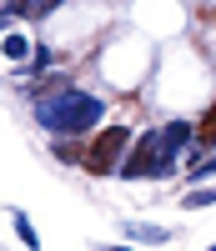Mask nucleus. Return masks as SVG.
<instances>
[{
    "label": "nucleus",
    "instance_id": "obj_1",
    "mask_svg": "<svg viewBox=\"0 0 216 251\" xmlns=\"http://www.w3.org/2000/svg\"><path fill=\"white\" fill-rule=\"evenodd\" d=\"M106 116V106L96 96H85V91H55L40 100V126H46L51 136H81V131H91V126Z\"/></svg>",
    "mask_w": 216,
    "mask_h": 251
},
{
    "label": "nucleus",
    "instance_id": "obj_2",
    "mask_svg": "<svg viewBox=\"0 0 216 251\" xmlns=\"http://www.w3.org/2000/svg\"><path fill=\"white\" fill-rule=\"evenodd\" d=\"M166 171H176V151L166 146V131H146V136L136 141L131 161L121 166V176H131V181H141V176H166Z\"/></svg>",
    "mask_w": 216,
    "mask_h": 251
},
{
    "label": "nucleus",
    "instance_id": "obj_3",
    "mask_svg": "<svg viewBox=\"0 0 216 251\" xmlns=\"http://www.w3.org/2000/svg\"><path fill=\"white\" fill-rule=\"evenodd\" d=\"M126 141H131V131H126V126H106V131L91 141V151H85V166H91L96 176H111L116 166H121Z\"/></svg>",
    "mask_w": 216,
    "mask_h": 251
},
{
    "label": "nucleus",
    "instance_id": "obj_4",
    "mask_svg": "<svg viewBox=\"0 0 216 251\" xmlns=\"http://www.w3.org/2000/svg\"><path fill=\"white\" fill-rule=\"evenodd\" d=\"M186 176H191V181L216 176V156H201V151H196V156H191V166H186Z\"/></svg>",
    "mask_w": 216,
    "mask_h": 251
},
{
    "label": "nucleus",
    "instance_id": "obj_5",
    "mask_svg": "<svg viewBox=\"0 0 216 251\" xmlns=\"http://www.w3.org/2000/svg\"><path fill=\"white\" fill-rule=\"evenodd\" d=\"M186 141H191V126H186V121H171V126H166V146H171V151H181Z\"/></svg>",
    "mask_w": 216,
    "mask_h": 251
},
{
    "label": "nucleus",
    "instance_id": "obj_6",
    "mask_svg": "<svg viewBox=\"0 0 216 251\" xmlns=\"http://www.w3.org/2000/svg\"><path fill=\"white\" fill-rule=\"evenodd\" d=\"M26 50H30V40L15 35V30H5V55H10V60H26Z\"/></svg>",
    "mask_w": 216,
    "mask_h": 251
},
{
    "label": "nucleus",
    "instance_id": "obj_7",
    "mask_svg": "<svg viewBox=\"0 0 216 251\" xmlns=\"http://www.w3.org/2000/svg\"><path fill=\"white\" fill-rule=\"evenodd\" d=\"M211 201H216V186H206V191H191V196H186L191 211H201V206H211Z\"/></svg>",
    "mask_w": 216,
    "mask_h": 251
},
{
    "label": "nucleus",
    "instance_id": "obj_8",
    "mask_svg": "<svg viewBox=\"0 0 216 251\" xmlns=\"http://www.w3.org/2000/svg\"><path fill=\"white\" fill-rule=\"evenodd\" d=\"M201 141H216V100H211L206 116H201Z\"/></svg>",
    "mask_w": 216,
    "mask_h": 251
},
{
    "label": "nucleus",
    "instance_id": "obj_9",
    "mask_svg": "<svg viewBox=\"0 0 216 251\" xmlns=\"http://www.w3.org/2000/svg\"><path fill=\"white\" fill-rule=\"evenodd\" d=\"M15 231H20V241H26V246H40V236H35V226H30L26 216H15Z\"/></svg>",
    "mask_w": 216,
    "mask_h": 251
},
{
    "label": "nucleus",
    "instance_id": "obj_10",
    "mask_svg": "<svg viewBox=\"0 0 216 251\" xmlns=\"http://www.w3.org/2000/svg\"><path fill=\"white\" fill-rule=\"evenodd\" d=\"M116 251H131V246H116Z\"/></svg>",
    "mask_w": 216,
    "mask_h": 251
}]
</instances>
